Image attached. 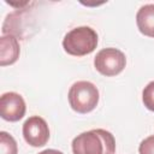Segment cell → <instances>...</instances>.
Segmentation results:
<instances>
[{"label":"cell","mask_w":154,"mask_h":154,"mask_svg":"<svg viewBox=\"0 0 154 154\" xmlns=\"http://www.w3.org/2000/svg\"><path fill=\"white\" fill-rule=\"evenodd\" d=\"M72 152L73 154H114L116 140L107 130H89L73 138Z\"/></svg>","instance_id":"1"},{"label":"cell","mask_w":154,"mask_h":154,"mask_svg":"<svg viewBox=\"0 0 154 154\" xmlns=\"http://www.w3.org/2000/svg\"><path fill=\"white\" fill-rule=\"evenodd\" d=\"M97 46V34L90 26H77L70 30L64 40V51L73 57H83L94 52Z\"/></svg>","instance_id":"2"},{"label":"cell","mask_w":154,"mask_h":154,"mask_svg":"<svg viewBox=\"0 0 154 154\" xmlns=\"http://www.w3.org/2000/svg\"><path fill=\"white\" fill-rule=\"evenodd\" d=\"M99 102V90L95 84L88 81L73 83L69 90V103L71 108L81 114L91 112Z\"/></svg>","instance_id":"3"},{"label":"cell","mask_w":154,"mask_h":154,"mask_svg":"<svg viewBox=\"0 0 154 154\" xmlns=\"http://www.w3.org/2000/svg\"><path fill=\"white\" fill-rule=\"evenodd\" d=\"M126 65L125 54L117 48H103L94 58L95 69L106 77L119 75Z\"/></svg>","instance_id":"4"},{"label":"cell","mask_w":154,"mask_h":154,"mask_svg":"<svg viewBox=\"0 0 154 154\" xmlns=\"http://www.w3.org/2000/svg\"><path fill=\"white\" fill-rule=\"evenodd\" d=\"M23 137L31 147H43L49 140V129L46 120L38 116L29 117L23 124Z\"/></svg>","instance_id":"5"},{"label":"cell","mask_w":154,"mask_h":154,"mask_svg":"<svg viewBox=\"0 0 154 154\" xmlns=\"http://www.w3.org/2000/svg\"><path fill=\"white\" fill-rule=\"evenodd\" d=\"M26 111L24 99L14 91H8L0 97V116L7 122L20 120Z\"/></svg>","instance_id":"6"},{"label":"cell","mask_w":154,"mask_h":154,"mask_svg":"<svg viewBox=\"0 0 154 154\" xmlns=\"http://www.w3.org/2000/svg\"><path fill=\"white\" fill-rule=\"evenodd\" d=\"M19 43L14 35L6 34L0 38V65H12L19 58Z\"/></svg>","instance_id":"7"},{"label":"cell","mask_w":154,"mask_h":154,"mask_svg":"<svg viewBox=\"0 0 154 154\" xmlns=\"http://www.w3.org/2000/svg\"><path fill=\"white\" fill-rule=\"evenodd\" d=\"M136 24L141 34L154 37V4L142 6L136 14Z\"/></svg>","instance_id":"8"},{"label":"cell","mask_w":154,"mask_h":154,"mask_svg":"<svg viewBox=\"0 0 154 154\" xmlns=\"http://www.w3.org/2000/svg\"><path fill=\"white\" fill-rule=\"evenodd\" d=\"M0 154H18L16 140L6 131L0 132Z\"/></svg>","instance_id":"9"},{"label":"cell","mask_w":154,"mask_h":154,"mask_svg":"<svg viewBox=\"0 0 154 154\" xmlns=\"http://www.w3.org/2000/svg\"><path fill=\"white\" fill-rule=\"evenodd\" d=\"M142 101L146 108L154 112V81L149 82L142 91Z\"/></svg>","instance_id":"10"},{"label":"cell","mask_w":154,"mask_h":154,"mask_svg":"<svg viewBox=\"0 0 154 154\" xmlns=\"http://www.w3.org/2000/svg\"><path fill=\"white\" fill-rule=\"evenodd\" d=\"M140 154H154V135L144 138L138 147Z\"/></svg>","instance_id":"11"},{"label":"cell","mask_w":154,"mask_h":154,"mask_svg":"<svg viewBox=\"0 0 154 154\" xmlns=\"http://www.w3.org/2000/svg\"><path fill=\"white\" fill-rule=\"evenodd\" d=\"M38 154H64V153L60 150H55V149H46V150L40 152Z\"/></svg>","instance_id":"12"}]
</instances>
